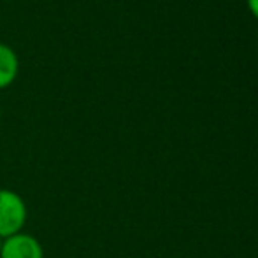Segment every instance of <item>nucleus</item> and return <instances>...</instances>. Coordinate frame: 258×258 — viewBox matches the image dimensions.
<instances>
[{
  "instance_id": "20e7f679",
  "label": "nucleus",
  "mask_w": 258,
  "mask_h": 258,
  "mask_svg": "<svg viewBox=\"0 0 258 258\" xmlns=\"http://www.w3.org/2000/svg\"><path fill=\"white\" fill-rule=\"evenodd\" d=\"M248 6L251 9V13L258 18V0H248Z\"/></svg>"
},
{
  "instance_id": "f03ea898",
  "label": "nucleus",
  "mask_w": 258,
  "mask_h": 258,
  "mask_svg": "<svg viewBox=\"0 0 258 258\" xmlns=\"http://www.w3.org/2000/svg\"><path fill=\"white\" fill-rule=\"evenodd\" d=\"M0 258H44V248L37 237L20 232L4 239Z\"/></svg>"
},
{
  "instance_id": "39448f33",
  "label": "nucleus",
  "mask_w": 258,
  "mask_h": 258,
  "mask_svg": "<svg viewBox=\"0 0 258 258\" xmlns=\"http://www.w3.org/2000/svg\"><path fill=\"white\" fill-rule=\"evenodd\" d=\"M2 244H4V239L0 237V253H2Z\"/></svg>"
},
{
  "instance_id": "7ed1b4c3",
  "label": "nucleus",
  "mask_w": 258,
  "mask_h": 258,
  "mask_svg": "<svg viewBox=\"0 0 258 258\" xmlns=\"http://www.w3.org/2000/svg\"><path fill=\"white\" fill-rule=\"evenodd\" d=\"M20 61L13 48L7 44H0V90L11 86L16 81Z\"/></svg>"
},
{
  "instance_id": "423d86ee",
  "label": "nucleus",
  "mask_w": 258,
  "mask_h": 258,
  "mask_svg": "<svg viewBox=\"0 0 258 258\" xmlns=\"http://www.w3.org/2000/svg\"><path fill=\"white\" fill-rule=\"evenodd\" d=\"M0 116H2V107H0Z\"/></svg>"
},
{
  "instance_id": "f257e3e1",
  "label": "nucleus",
  "mask_w": 258,
  "mask_h": 258,
  "mask_svg": "<svg viewBox=\"0 0 258 258\" xmlns=\"http://www.w3.org/2000/svg\"><path fill=\"white\" fill-rule=\"evenodd\" d=\"M28 209L23 197L9 188H0V237L7 239L23 232Z\"/></svg>"
}]
</instances>
